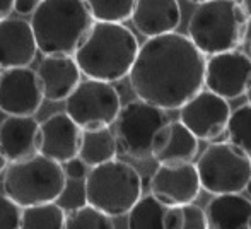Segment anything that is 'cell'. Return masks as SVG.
<instances>
[{
    "mask_svg": "<svg viewBox=\"0 0 251 229\" xmlns=\"http://www.w3.org/2000/svg\"><path fill=\"white\" fill-rule=\"evenodd\" d=\"M250 19L238 0H208L197 7L188 23V38L203 55L234 51L246 41Z\"/></svg>",
    "mask_w": 251,
    "mask_h": 229,
    "instance_id": "277c9868",
    "label": "cell"
},
{
    "mask_svg": "<svg viewBox=\"0 0 251 229\" xmlns=\"http://www.w3.org/2000/svg\"><path fill=\"white\" fill-rule=\"evenodd\" d=\"M91 16L98 23L123 24L132 17L137 0H84Z\"/></svg>",
    "mask_w": 251,
    "mask_h": 229,
    "instance_id": "d4e9b609",
    "label": "cell"
},
{
    "mask_svg": "<svg viewBox=\"0 0 251 229\" xmlns=\"http://www.w3.org/2000/svg\"><path fill=\"white\" fill-rule=\"evenodd\" d=\"M65 101V113L82 132L108 128L122 110L118 91L111 84L93 79L80 80Z\"/></svg>",
    "mask_w": 251,
    "mask_h": 229,
    "instance_id": "ba28073f",
    "label": "cell"
},
{
    "mask_svg": "<svg viewBox=\"0 0 251 229\" xmlns=\"http://www.w3.org/2000/svg\"><path fill=\"white\" fill-rule=\"evenodd\" d=\"M250 229H251V226H250Z\"/></svg>",
    "mask_w": 251,
    "mask_h": 229,
    "instance_id": "f35d334b",
    "label": "cell"
},
{
    "mask_svg": "<svg viewBox=\"0 0 251 229\" xmlns=\"http://www.w3.org/2000/svg\"><path fill=\"white\" fill-rule=\"evenodd\" d=\"M245 190H246V192H248V195L251 197V178H250V181L246 183V188H245Z\"/></svg>",
    "mask_w": 251,
    "mask_h": 229,
    "instance_id": "d590c367",
    "label": "cell"
},
{
    "mask_svg": "<svg viewBox=\"0 0 251 229\" xmlns=\"http://www.w3.org/2000/svg\"><path fill=\"white\" fill-rule=\"evenodd\" d=\"M181 229H208L207 219H205V212L199 205H188L183 207V226Z\"/></svg>",
    "mask_w": 251,
    "mask_h": 229,
    "instance_id": "83f0119b",
    "label": "cell"
},
{
    "mask_svg": "<svg viewBox=\"0 0 251 229\" xmlns=\"http://www.w3.org/2000/svg\"><path fill=\"white\" fill-rule=\"evenodd\" d=\"M21 212L19 205L0 193V229H21Z\"/></svg>",
    "mask_w": 251,
    "mask_h": 229,
    "instance_id": "4316f807",
    "label": "cell"
},
{
    "mask_svg": "<svg viewBox=\"0 0 251 229\" xmlns=\"http://www.w3.org/2000/svg\"><path fill=\"white\" fill-rule=\"evenodd\" d=\"M65 210L58 204L26 207L21 212V229H63Z\"/></svg>",
    "mask_w": 251,
    "mask_h": 229,
    "instance_id": "603a6c76",
    "label": "cell"
},
{
    "mask_svg": "<svg viewBox=\"0 0 251 229\" xmlns=\"http://www.w3.org/2000/svg\"><path fill=\"white\" fill-rule=\"evenodd\" d=\"M3 195L21 209L53 204L67 190L63 166L36 154L29 159L7 166L2 181Z\"/></svg>",
    "mask_w": 251,
    "mask_h": 229,
    "instance_id": "8992f818",
    "label": "cell"
},
{
    "mask_svg": "<svg viewBox=\"0 0 251 229\" xmlns=\"http://www.w3.org/2000/svg\"><path fill=\"white\" fill-rule=\"evenodd\" d=\"M63 171H65L67 178H70V179H82V178H86V175H87V166L79 159V157H75V159L69 161V163L65 164Z\"/></svg>",
    "mask_w": 251,
    "mask_h": 229,
    "instance_id": "f1b7e54d",
    "label": "cell"
},
{
    "mask_svg": "<svg viewBox=\"0 0 251 229\" xmlns=\"http://www.w3.org/2000/svg\"><path fill=\"white\" fill-rule=\"evenodd\" d=\"M36 51V41L27 21L14 17L0 21V69L29 67Z\"/></svg>",
    "mask_w": 251,
    "mask_h": 229,
    "instance_id": "e0dca14e",
    "label": "cell"
},
{
    "mask_svg": "<svg viewBox=\"0 0 251 229\" xmlns=\"http://www.w3.org/2000/svg\"><path fill=\"white\" fill-rule=\"evenodd\" d=\"M195 168L201 190L214 197L241 193L251 178V159L229 142L210 144Z\"/></svg>",
    "mask_w": 251,
    "mask_h": 229,
    "instance_id": "52a82bcc",
    "label": "cell"
},
{
    "mask_svg": "<svg viewBox=\"0 0 251 229\" xmlns=\"http://www.w3.org/2000/svg\"><path fill=\"white\" fill-rule=\"evenodd\" d=\"M137 53L139 41L128 27L94 21L74 60L87 79L111 84L128 76Z\"/></svg>",
    "mask_w": 251,
    "mask_h": 229,
    "instance_id": "7a4b0ae2",
    "label": "cell"
},
{
    "mask_svg": "<svg viewBox=\"0 0 251 229\" xmlns=\"http://www.w3.org/2000/svg\"><path fill=\"white\" fill-rule=\"evenodd\" d=\"M251 82V58L243 51L212 55L205 62L203 86L222 100L245 96Z\"/></svg>",
    "mask_w": 251,
    "mask_h": 229,
    "instance_id": "30bf717a",
    "label": "cell"
},
{
    "mask_svg": "<svg viewBox=\"0 0 251 229\" xmlns=\"http://www.w3.org/2000/svg\"><path fill=\"white\" fill-rule=\"evenodd\" d=\"M168 205L152 195L140 197L128 212V229H164Z\"/></svg>",
    "mask_w": 251,
    "mask_h": 229,
    "instance_id": "7402d4cb",
    "label": "cell"
},
{
    "mask_svg": "<svg viewBox=\"0 0 251 229\" xmlns=\"http://www.w3.org/2000/svg\"><path fill=\"white\" fill-rule=\"evenodd\" d=\"M243 9H245L246 16H248V19H251V0H243Z\"/></svg>",
    "mask_w": 251,
    "mask_h": 229,
    "instance_id": "d6a6232c",
    "label": "cell"
},
{
    "mask_svg": "<svg viewBox=\"0 0 251 229\" xmlns=\"http://www.w3.org/2000/svg\"><path fill=\"white\" fill-rule=\"evenodd\" d=\"M132 23L140 34L147 38L176 33L181 23L178 0H137Z\"/></svg>",
    "mask_w": 251,
    "mask_h": 229,
    "instance_id": "ac0fdd59",
    "label": "cell"
},
{
    "mask_svg": "<svg viewBox=\"0 0 251 229\" xmlns=\"http://www.w3.org/2000/svg\"><path fill=\"white\" fill-rule=\"evenodd\" d=\"M36 76L43 98L53 103L65 101L80 82V70L74 57H45Z\"/></svg>",
    "mask_w": 251,
    "mask_h": 229,
    "instance_id": "d6986e66",
    "label": "cell"
},
{
    "mask_svg": "<svg viewBox=\"0 0 251 229\" xmlns=\"http://www.w3.org/2000/svg\"><path fill=\"white\" fill-rule=\"evenodd\" d=\"M226 132L229 144L241 149L251 159V104H241L231 111Z\"/></svg>",
    "mask_w": 251,
    "mask_h": 229,
    "instance_id": "cb8c5ba5",
    "label": "cell"
},
{
    "mask_svg": "<svg viewBox=\"0 0 251 229\" xmlns=\"http://www.w3.org/2000/svg\"><path fill=\"white\" fill-rule=\"evenodd\" d=\"M36 70L17 67L0 72V111L9 116H34L43 103Z\"/></svg>",
    "mask_w": 251,
    "mask_h": 229,
    "instance_id": "7c38bea8",
    "label": "cell"
},
{
    "mask_svg": "<svg viewBox=\"0 0 251 229\" xmlns=\"http://www.w3.org/2000/svg\"><path fill=\"white\" fill-rule=\"evenodd\" d=\"M142 176L132 164L113 159L91 171L84 178V202L113 217L130 212L142 197Z\"/></svg>",
    "mask_w": 251,
    "mask_h": 229,
    "instance_id": "5b68a950",
    "label": "cell"
},
{
    "mask_svg": "<svg viewBox=\"0 0 251 229\" xmlns=\"http://www.w3.org/2000/svg\"><path fill=\"white\" fill-rule=\"evenodd\" d=\"M116 154H118V144H116V137L109 127L82 132L77 157L87 168H96L100 164L116 159Z\"/></svg>",
    "mask_w": 251,
    "mask_h": 229,
    "instance_id": "44dd1931",
    "label": "cell"
},
{
    "mask_svg": "<svg viewBox=\"0 0 251 229\" xmlns=\"http://www.w3.org/2000/svg\"><path fill=\"white\" fill-rule=\"evenodd\" d=\"M63 229H115V223L109 216L84 204L65 217Z\"/></svg>",
    "mask_w": 251,
    "mask_h": 229,
    "instance_id": "484cf974",
    "label": "cell"
},
{
    "mask_svg": "<svg viewBox=\"0 0 251 229\" xmlns=\"http://www.w3.org/2000/svg\"><path fill=\"white\" fill-rule=\"evenodd\" d=\"M183 207H168L164 216V229H181Z\"/></svg>",
    "mask_w": 251,
    "mask_h": 229,
    "instance_id": "f546056e",
    "label": "cell"
},
{
    "mask_svg": "<svg viewBox=\"0 0 251 229\" xmlns=\"http://www.w3.org/2000/svg\"><path fill=\"white\" fill-rule=\"evenodd\" d=\"M0 153L10 164L40 154V123L33 116H7L0 123Z\"/></svg>",
    "mask_w": 251,
    "mask_h": 229,
    "instance_id": "2e32d148",
    "label": "cell"
},
{
    "mask_svg": "<svg viewBox=\"0 0 251 229\" xmlns=\"http://www.w3.org/2000/svg\"><path fill=\"white\" fill-rule=\"evenodd\" d=\"M93 24L84 0H41L29 26L45 57H74Z\"/></svg>",
    "mask_w": 251,
    "mask_h": 229,
    "instance_id": "3957f363",
    "label": "cell"
},
{
    "mask_svg": "<svg viewBox=\"0 0 251 229\" xmlns=\"http://www.w3.org/2000/svg\"><path fill=\"white\" fill-rule=\"evenodd\" d=\"M188 2H193V3H199V5H200V3H203V2H208V0H188Z\"/></svg>",
    "mask_w": 251,
    "mask_h": 229,
    "instance_id": "8d00e7d4",
    "label": "cell"
},
{
    "mask_svg": "<svg viewBox=\"0 0 251 229\" xmlns=\"http://www.w3.org/2000/svg\"><path fill=\"white\" fill-rule=\"evenodd\" d=\"M14 9V0H0V21L5 19Z\"/></svg>",
    "mask_w": 251,
    "mask_h": 229,
    "instance_id": "1f68e13d",
    "label": "cell"
},
{
    "mask_svg": "<svg viewBox=\"0 0 251 229\" xmlns=\"http://www.w3.org/2000/svg\"><path fill=\"white\" fill-rule=\"evenodd\" d=\"M7 164H9V163H7V161H5V157H3V154L0 153V173L7 170Z\"/></svg>",
    "mask_w": 251,
    "mask_h": 229,
    "instance_id": "836d02e7",
    "label": "cell"
},
{
    "mask_svg": "<svg viewBox=\"0 0 251 229\" xmlns=\"http://www.w3.org/2000/svg\"><path fill=\"white\" fill-rule=\"evenodd\" d=\"M205 55L188 36L169 33L149 38L130 69V86L140 101L162 111L179 110L203 91Z\"/></svg>",
    "mask_w": 251,
    "mask_h": 229,
    "instance_id": "6da1fadb",
    "label": "cell"
},
{
    "mask_svg": "<svg viewBox=\"0 0 251 229\" xmlns=\"http://www.w3.org/2000/svg\"><path fill=\"white\" fill-rule=\"evenodd\" d=\"M231 106L229 101L210 91H200L179 108V122L192 132L197 140H217L227 127Z\"/></svg>",
    "mask_w": 251,
    "mask_h": 229,
    "instance_id": "8fae6325",
    "label": "cell"
},
{
    "mask_svg": "<svg viewBox=\"0 0 251 229\" xmlns=\"http://www.w3.org/2000/svg\"><path fill=\"white\" fill-rule=\"evenodd\" d=\"M82 130L67 113H53L40 123V154L58 164L75 159L80 149Z\"/></svg>",
    "mask_w": 251,
    "mask_h": 229,
    "instance_id": "5bb4252c",
    "label": "cell"
},
{
    "mask_svg": "<svg viewBox=\"0 0 251 229\" xmlns=\"http://www.w3.org/2000/svg\"><path fill=\"white\" fill-rule=\"evenodd\" d=\"M250 50H251V45H250Z\"/></svg>",
    "mask_w": 251,
    "mask_h": 229,
    "instance_id": "74e56055",
    "label": "cell"
},
{
    "mask_svg": "<svg viewBox=\"0 0 251 229\" xmlns=\"http://www.w3.org/2000/svg\"><path fill=\"white\" fill-rule=\"evenodd\" d=\"M199 154V140L179 120L168 122L152 139V154L159 166H178L192 163Z\"/></svg>",
    "mask_w": 251,
    "mask_h": 229,
    "instance_id": "9a60e30c",
    "label": "cell"
},
{
    "mask_svg": "<svg viewBox=\"0 0 251 229\" xmlns=\"http://www.w3.org/2000/svg\"><path fill=\"white\" fill-rule=\"evenodd\" d=\"M246 98H248V104H251V82H250L248 89H246Z\"/></svg>",
    "mask_w": 251,
    "mask_h": 229,
    "instance_id": "e575fe53",
    "label": "cell"
},
{
    "mask_svg": "<svg viewBox=\"0 0 251 229\" xmlns=\"http://www.w3.org/2000/svg\"><path fill=\"white\" fill-rule=\"evenodd\" d=\"M203 212L208 229H250L251 226V200L241 193L214 197Z\"/></svg>",
    "mask_w": 251,
    "mask_h": 229,
    "instance_id": "ffe728a7",
    "label": "cell"
},
{
    "mask_svg": "<svg viewBox=\"0 0 251 229\" xmlns=\"http://www.w3.org/2000/svg\"><path fill=\"white\" fill-rule=\"evenodd\" d=\"M162 110L140 100L122 106L115 120V137L118 153L133 159H147L152 154V139L161 127L168 123Z\"/></svg>",
    "mask_w": 251,
    "mask_h": 229,
    "instance_id": "9c48e42d",
    "label": "cell"
},
{
    "mask_svg": "<svg viewBox=\"0 0 251 229\" xmlns=\"http://www.w3.org/2000/svg\"><path fill=\"white\" fill-rule=\"evenodd\" d=\"M40 2L41 0H14V9L16 12L26 16V14H33L34 9L40 5Z\"/></svg>",
    "mask_w": 251,
    "mask_h": 229,
    "instance_id": "4dcf8cb0",
    "label": "cell"
},
{
    "mask_svg": "<svg viewBox=\"0 0 251 229\" xmlns=\"http://www.w3.org/2000/svg\"><path fill=\"white\" fill-rule=\"evenodd\" d=\"M201 186L193 163L178 166H159L151 176V195L168 207L193 204Z\"/></svg>",
    "mask_w": 251,
    "mask_h": 229,
    "instance_id": "4fadbf2b",
    "label": "cell"
}]
</instances>
